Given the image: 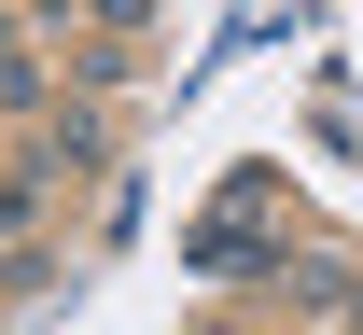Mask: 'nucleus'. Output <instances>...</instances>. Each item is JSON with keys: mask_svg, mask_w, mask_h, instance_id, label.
<instances>
[{"mask_svg": "<svg viewBox=\"0 0 363 335\" xmlns=\"http://www.w3.org/2000/svg\"><path fill=\"white\" fill-rule=\"evenodd\" d=\"M252 251H266V182H238L224 210L196 224V266H252Z\"/></svg>", "mask_w": 363, "mask_h": 335, "instance_id": "obj_1", "label": "nucleus"}]
</instances>
